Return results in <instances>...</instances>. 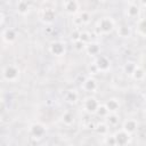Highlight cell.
<instances>
[{
    "instance_id": "cell-1",
    "label": "cell",
    "mask_w": 146,
    "mask_h": 146,
    "mask_svg": "<svg viewBox=\"0 0 146 146\" xmlns=\"http://www.w3.org/2000/svg\"><path fill=\"white\" fill-rule=\"evenodd\" d=\"M19 78V68L16 65H6L2 68V79L8 82H15Z\"/></svg>"
},
{
    "instance_id": "cell-2",
    "label": "cell",
    "mask_w": 146,
    "mask_h": 146,
    "mask_svg": "<svg viewBox=\"0 0 146 146\" xmlns=\"http://www.w3.org/2000/svg\"><path fill=\"white\" fill-rule=\"evenodd\" d=\"M97 29L99 30L100 33H103V34H108V33L113 32V30L115 29V23H114V21H113L111 17L105 16V17H103V18L99 19Z\"/></svg>"
},
{
    "instance_id": "cell-3",
    "label": "cell",
    "mask_w": 146,
    "mask_h": 146,
    "mask_svg": "<svg viewBox=\"0 0 146 146\" xmlns=\"http://www.w3.org/2000/svg\"><path fill=\"white\" fill-rule=\"evenodd\" d=\"M99 105L100 104H99L98 99L94 96H89L83 100V108L86 112H88L90 114H96Z\"/></svg>"
},
{
    "instance_id": "cell-4",
    "label": "cell",
    "mask_w": 146,
    "mask_h": 146,
    "mask_svg": "<svg viewBox=\"0 0 146 146\" xmlns=\"http://www.w3.org/2000/svg\"><path fill=\"white\" fill-rule=\"evenodd\" d=\"M94 62H95V64H96V66H97L99 72L105 73V72L110 71V68H111V60H110V58L107 56L99 55Z\"/></svg>"
},
{
    "instance_id": "cell-5",
    "label": "cell",
    "mask_w": 146,
    "mask_h": 146,
    "mask_svg": "<svg viewBox=\"0 0 146 146\" xmlns=\"http://www.w3.org/2000/svg\"><path fill=\"white\" fill-rule=\"evenodd\" d=\"M49 51L56 57H60L65 54V43L62 41H54L49 46Z\"/></svg>"
},
{
    "instance_id": "cell-6",
    "label": "cell",
    "mask_w": 146,
    "mask_h": 146,
    "mask_svg": "<svg viewBox=\"0 0 146 146\" xmlns=\"http://www.w3.org/2000/svg\"><path fill=\"white\" fill-rule=\"evenodd\" d=\"M63 8L64 10L70 14V15H76L79 13L80 3L76 0H66L63 2Z\"/></svg>"
},
{
    "instance_id": "cell-7",
    "label": "cell",
    "mask_w": 146,
    "mask_h": 146,
    "mask_svg": "<svg viewBox=\"0 0 146 146\" xmlns=\"http://www.w3.org/2000/svg\"><path fill=\"white\" fill-rule=\"evenodd\" d=\"M82 89L87 92H96V90L98 89V83L97 80L92 76H88L83 80L82 82Z\"/></svg>"
},
{
    "instance_id": "cell-8",
    "label": "cell",
    "mask_w": 146,
    "mask_h": 146,
    "mask_svg": "<svg viewBox=\"0 0 146 146\" xmlns=\"http://www.w3.org/2000/svg\"><path fill=\"white\" fill-rule=\"evenodd\" d=\"M46 127L41 123H33L30 127V133L34 137V138H42L46 135Z\"/></svg>"
},
{
    "instance_id": "cell-9",
    "label": "cell",
    "mask_w": 146,
    "mask_h": 146,
    "mask_svg": "<svg viewBox=\"0 0 146 146\" xmlns=\"http://www.w3.org/2000/svg\"><path fill=\"white\" fill-rule=\"evenodd\" d=\"M125 14L129 18H136L139 16L140 14V6L139 2H129L127 9H125Z\"/></svg>"
},
{
    "instance_id": "cell-10",
    "label": "cell",
    "mask_w": 146,
    "mask_h": 146,
    "mask_svg": "<svg viewBox=\"0 0 146 146\" xmlns=\"http://www.w3.org/2000/svg\"><path fill=\"white\" fill-rule=\"evenodd\" d=\"M114 137H115V141H116V146H125L128 143H129V140H130V135L129 133H127L124 130H119V131H116L115 132V135H114Z\"/></svg>"
},
{
    "instance_id": "cell-11",
    "label": "cell",
    "mask_w": 146,
    "mask_h": 146,
    "mask_svg": "<svg viewBox=\"0 0 146 146\" xmlns=\"http://www.w3.org/2000/svg\"><path fill=\"white\" fill-rule=\"evenodd\" d=\"M137 129H138V122H137V120H135V119H127L123 122L122 130H124L127 133L132 135V133H135L137 131Z\"/></svg>"
},
{
    "instance_id": "cell-12",
    "label": "cell",
    "mask_w": 146,
    "mask_h": 146,
    "mask_svg": "<svg viewBox=\"0 0 146 146\" xmlns=\"http://www.w3.org/2000/svg\"><path fill=\"white\" fill-rule=\"evenodd\" d=\"M41 18H42V21H43L44 23L50 24V23H52V22L55 21V18H56V13H55V10H54L52 8H44V9H42Z\"/></svg>"
},
{
    "instance_id": "cell-13",
    "label": "cell",
    "mask_w": 146,
    "mask_h": 146,
    "mask_svg": "<svg viewBox=\"0 0 146 146\" xmlns=\"http://www.w3.org/2000/svg\"><path fill=\"white\" fill-rule=\"evenodd\" d=\"M2 39L7 43L14 42L17 39V32H16V30H14L11 27H8V29L3 30V32H2Z\"/></svg>"
},
{
    "instance_id": "cell-14",
    "label": "cell",
    "mask_w": 146,
    "mask_h": 146,
    "mask_svg": "<svg viewBox=\"0 0 146 146\" xmlns=\"http://www.w3.org/2000/svg\"><path fill=\"white\" fill-rule=\"evenodd\" d=\"M86 51L88 52V55H90L92 57H95V56L98 57V55L100 54V44L98 42H92L91 41L90 43H88L86 46Z\"/></svg>"
},
{
    "instance_id": "cell-15",
    "label": "cell",
    "mask_w": 146,
    "mask_h": 146,
    "mask_svg": "<svg viewBox=\"0 0 146 146\" xmlns=\"http://www.w3.org/2000/svg\"><path fill=\"white\" fill-rule=\"evenodd\" d=\"M105 106L107 107L110 113H116L120 110V102L116 98H110L105 103Z\"/></svg>"
},
{
    "instance_id": "cell-16",
    "label": "cell",
    "mask_w": 146,
    "mask_h": 146,
    "mask_svg": "<svg viewBox=\"0 0 146 146\" xmlns=\"http://www.w3.org/2000/svg\"><path fill=\"white\" fill-rule=\"evenodd\" d=\"M79 99V94L76 92V90H67L64 95V100L67 104H75Z\"/></svg>"
},
{
    "instance_id": "cell-17",
    "label": "cell",
    "mask_w": 146,
    "mask_h": 146,
    "mask_svg": "<svg viewBox=\"0 0 146 146\" xmlns=\"http://www.w3.org/2000/svg\"><path fill=\"white\" fill-rule=\"evenodd\" d=\"M116 33L120 38H130L131 36V29L129 25L122 24L116 29Z\"/></svg>"
},
{
    "instance_id": "cell-18",
    "label": "cell",
    "mask_w": 146,
    "mask_h": 146,
    "mask_svg": "<svg viewBox=\"0 0 146 146\" xmlns=\"http://www.w3.org/2000/svg\"><path fill=\"white\" fill-rule=\"evenodd\" d=\"M16 9H17V13L19 15H26L30 11V3L25 0H21V1L17 2Z\"/></svg>"
},
{
    "instance_id": "cell-19",
    "label": "cell",
    "mask_w": 146,
    "mask_h": 146,
    "mask_svg": "<svg viewBox=\"0 0 146 146\" xmlns=\"http://www.w3.org/2000/svg\"><path fill=\"white\" fill-rule=\"evenodd\" d=\"M105 122L108 127H115L119 124L120 122V116L116 113H110L106 117H105Z\"/></svg>"
},
{
    "instance_id": "cell-20",
    "label": "cell",
    "mask_w": 146,
    "mask_h": 146,
    "mask_svg": "<svg viewBox=\"0 0 146 146\" xmlns=\"http://www.w3.org/2000/svg\"><path fill=\"white\" fill-rule=\"evenodd\" d=\"M136 27H137L138 34H140L143 36H146V18H140L137 22Z\"/></svg>"
},
{
    "instance_id": "cell-21",
    "label": "cell",
    "mask_w": 146,
    "mask_h": 146,
    "mask_svg": "<svg viewBox=\"0 0 146 146\" xmlns=\"http://www.w3.org/2000/svg\"><path fill=\"white\" fill-rule=\"evenodd\" d=\"M137 66H138V65H137L135 62H132V60H128V62L124 64V66H123V71H124L125 74H128V75H132V73H133V71L136 70Z\"/></svg>"
},
{
    "instance_id": "cell-22",
    "label": "cell",
    "mask_w": 146,
    "mask_h": 146,
    "mask_svg": "<svg viewBox=\"0 0 146 146\" xmlns=\"http://www.w3.org/2000/svg\"><path fill=\"white\" fill-rule=\"evenodd\" d=\"M62 121H63V123H64L65 125H71V124H73V122H74V115H73V113L70 112V111H66V112L62 115Z\"/></svg>"
},
{
    "instance_id": "cell-23",
    "label": "cell",
    "mask_w": 146,
    "mask_h": 146,
    "mask_svg": "<svg viewBox=\"0 0 146 146\" xmlns=\"http://www.w3.org/2000/svg\"><path fill=\"white\" fill-rule=\"evenodd\" d=\"M108 128H110V127L106 124V122H102V123L96 124L95 130L97 131V133H99V135H102V136H107V133H108Z\"/></svg>"
},
{
    "instance_id": "cell-24",
    "label": "cell",
    "mask_w": 146,
    "mask_h": 146,
    "mask_svg": "<svg viewBox=\"0 0 146 146\" xmlns=\"http://www.w3.org/2000/svg\"><path fill=\"white\" fill-rule=\"evenodd\" d=\"M131 76L133 78V80H137V81L143 80V79L145 78V71H144V68L140 67V66H137Z\"/></svg>"
},
{
    "instance_id": "cell-25",
    "label": "cell",
    "mask_w": 146,
    "mask_h": 146,
    "mask_svg": "<svg viewBox=\"0 0 146 146\" xmlns=\"http://www.w3.org/2000/svg\"><path fill=\"white\" fill-rule=\"evenodd\" d=\"M96 114H97L99 117H106V116L110 114V112H108L107 107L105 106V104H103V105H99V107H98Z\"/></svg>"
},
{
    "instance_id": "cell-26",
    "label": "cell",
    "mask_w": 146,
    "mask_h": 146,
    "mask_svg": "<svg viewBox=\"0 0 146 146\" xmlns=\"http://www.w3.org/2000/svg\"><path fill=\"white\" fill-rule=\"evenodd\" d=\"M80 40H81L83 43H86V44L90 43V42H91V35H90V33L87 32V31H81Z\"/></svg>"
},
{
    "instance_id": "cell-27",
    "label": "cell",
    "mask_w": 146,
    "mask_h": 146,
    "mask_svg": "<svg viewBox=\"0 0 146 146\" xmlns=\"http://www.w3.org/2000/svg\"><path fill=\"white\" fill-rule=\"evenodd\" d=\"M87 71H88V73H89L91 76H92V75H96L97 73H99V71H98V68H97V66H96L95 62L90 63V64L87 66Z\"/></svg>"
},
{
    "instance_id": "cell-28",
    "label": "cell",
    "mask_w": 146,
    "mask_h": 146,
    "mask_svg": "<svg viewBox=\"0 0 146 146\" xmlns=\"http://www.w3.org/2000/svg\"><path fill=\"white\" fill-rule=\"evenodd\" d=\"M79 16L81 17V19H82L83 24H87V23H89V22H90L91 15H90V13H89V11H87V10H83V11H81V13L79 14Z\"/></svg>"
},
{
    "instance_id": "cell-29",
    "label": "cell",
    "mask_w": 146,
    "mask_h": 146,
    "mask_svg": "<svg viewBox=\"0 0 146 146\" xmlns=\"http://www.w3.org/2000/svg\"><path fill=\"white\" fill-rule=\"evenodd\" d=\"M86 43H83L81 40H78L75 42H73V47L76 51H82V50H86Z\"/></svg>"
},
{
    "instance_id": "cell-30",
    "label": "cell",
    "mask_w": 146,
    "mask_h": 146,
    "mask_svg": "<svg viewBox=\"0 0 146 146\" xmlns=\"http://www.w3.org/2000/svg\"><path fill=\"white\" fill-rule=\"evenodd\" d=\"M105 144L107 146H116V141H115L114 135H107L105 137Z\"/></svg>"
},
{
    "instance_id": "cell-31",
    "label": "cell",
    "mask_w": 146,
    "mask_h": 146,
    "mask_svg": "<svg viewBox=\"0 0 146 146\" xmlns=\"http://www.w3.org/2000/svg\"><path fill=\"white\" fill-rule=\"evenodd\" d=\"M80 34H81V31H79L78 29H74L73 32L71 33V40H72L73 42L80 40Z\"/></svg>"
},
{
    "instance_id": "cell-32",
    "label": "cell",
    "mask_w": 146,
    "mask_h": 146,
    "mask_svg": "<svg viewBox=\"0 0 146 146\" xmlns=\"http://www.w3.org/2000/svg\"><path fill=\"white\" fill-rule=\"evenodd\" d=\"M73 24H74V26H75V29H78L79 26H81V25H83V22H82V19H81V17L78 15V16H74L73 17Z\"/></svg>"
},
{
    "instance_id": "cell-33",
    "label": "cell",
    "mask_w": 146,
    "mask_h": 146,
    "mask_svg": "<svg viewBox=\"0 0 146 146\" xmlns=\"http://www.w3.org/2000/svg\"><path fill=\"white\" fill-rule=\"evenodd\" d=\"M3 23H5V14L3 11H0V24L3 25Z\"/></svg>"
},
{
    "instance_id": "cell-34",
    "label": "cell",
    "mask_w": 146,
    "mask_h": 146,
    "mask_svg": "<svg viewBox=\"0 0 146 146\" xmlns=\"http://www.w3.org/2000/svg\"><path fill=\"white\" fill-rule=\"evenodd\" d=\"M52 31V29H51V26H47L46 27V32H48V33H50Z\"/></svg>"
},
{
    "instance_id": "cell-35",
    "label": "cell",
    "mask_w": 146,
    "mask_h": 146,
    "mask_svg": "<svg viewBox=\"0 0 146 146\" xmlns=\"http://www.w3.org/2000/svg\"><path fill=\"white\" fill-rule=\"evenodd\" d=\"M139 5H140V6H146V1H144V0H143V1H140V2H139Z\"/></svg>"
},
{
    "instance_id": "cell-36",
    "label": "cell",
    "mask_w": 146,
    "mask_h": 146,
    "mask_svg": "<svg viewBox=\"0 0 146 146\" xmlns=\"http://www.w3.org/2000/svg\"><path fill=\"white\" fill-rule=\"evenodd\" d=\"M143 96H144V98H145V99H146V89H145V90H144V92H143Z\"/></svg>"
},
{
    "instance_id": "cell-37",
    "label": "cell",
    "mask_w": 146,
    "mask_h": 146,
    "mask_svg": "<svg viewBox=\"0 0 146 146\" xmlns=\"http://www.w3.org/2000/svg\"><path fill=\"white\" fill-rule=\"evenodd\" d=\"M144 116H145V119H146V108H145V112H144Z\"/></svg>"
}]
</instances>
